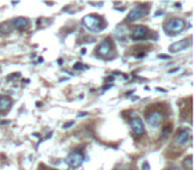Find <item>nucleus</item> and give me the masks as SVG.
Here are the masks:
<instances>
[{
	"mask_svg": "<svg viewBox=\"0 0 194 170\" xmlns=\"http://www.w3.org/2000/svg\"><path fill=\"white\" fill-rule=\"evenodd\" d=\"M84 160H85V157H84V154H82V152L75 150V152H72L67 157L65 162H67V165L71 166V168H80V166L82 165V162H84Z\"/></svg>",
	"mask_w": 194,
	"mask_h": 170,
	"instance_id": "nucleus-5",
	"label": "nucleus"
},
{
	"mask_svg": "<svg viewBox=\"0 0 194 170\" xmlns=\"http://www.w3.org/2000/svg\"><path fill=\"white\" fill-rule=\"evenodd\" d=\"M190 41H192V39L187 37V39H185V40H179V41H177V42H173V44L169 47V52H170V53L181 52V51H184L185 48L189 47V45H190Z\"/></svg>",
	"mask_w": 194,
	"mask_h": 170,
	"instance_id": "nucleus-9",
	"label": "nucleus"
},
{
	"mask_svg": "<svg viewBox=\"0 0 194 170\" xmlns=\"http://www.w3.org/2000/svg\"><path fill=\"white\" fill-rule=\"evenodd\" d=\"M186 28V21L181 18H173L169 19L166 23L164 24V29L168 35H177L181 31H184Z\"/></svg>",
	"mask_w": 194,
	"mask_h": 170,
	"instance_id": "nucleus-2",
	"label": "nucleus"
},
{
	"mask_svg": "<svg viewBox=\"0 0 194 170\" xmlns=\"http://www.w3.org/2000/svg\"><path fill=\"white\" fill-rule=\"evenodd\" d=\"M7 124H10V121H0V125H7Z\"/></svg>",
	"mask_w": 194,
	"mask_h": 170,
	"instance_id": "nucleus-18",
	"label": "nucleus"
},
{
	"mask_svg": "<svg viewBox=\"0 0 194 170\" xmlns=\"http://www.w3.org/2000/svg\"><path fill=\"white\" fill-rule=\"evenodd\" d=\"M12 105V100L7 96H0V112H7Z\"/></svg>",
	"mask_w": 194,
	"mask_h": 170,
	"instance_id": "nucleus-12",
	"label": "nucleus"
},
{
	"mask_svg": "<svg viewBox=\"0 0 194 170\" xmlns=\"http://www.w3.org/2000/svg\"><path fill=\"white\" fill-rule=\"evenodd\" d=\"M18 77H20V73H12V76H10V77H8V80H12V78H18Z\"/></svg>",
	"mask_w": 194,
	"mask_h": 170,
	"instance_id": "nucleus-17",
	"label": "nucleus"
},
{
	"mask_svg": "<svg viewBox=\"0 0 194 170\" xmlns=\"http://www.w3.org/2000/svg\"><path fill=\"white\" fill-rule=\"evenodd\" d=\"M75 125V122H73V121H69V122H65L64 124V129H69L71 126H73Z\"/></svg>",
	"mask_w": 194,
	"mask_h": 170,
	"instance_id": "nucleus-16",
	"label": "nucleus"
},
{
	"mask_svg": "<svg viewBox=\"0 0 194 170\" xmlns=\"http://www.w3.org/2000/svg\"><path fill=\"white\" fill-rule=\"evenodd\" d=\"M130 129L134 133L136 136H142L145 133V128H144V122H142L141 118L138 117H133L130 120Z\"/></svg>",
	"mask_w": 194,
	"mask_h": 170,
	"instance_id": "nucleus-8",
	"label": "nucleus"
},
{
	"mask_svg": "<svg viewBox=\"0 0 194 170\" xmlns=\"http://www.w3.org/2000/svg\"><path fill=\"white\" fill-rule=\"evenodd\" d=\"M118 170H134V169H132V168H121V169H118Z\"/></svg>",
	"mask_w": 194,
	"mask_h": 170,
	"instance_id": "nucleus-21",
	"label": "nucleus"
},
{
	"mask_svg": "<svg viewBox=\"0 0 194 170\" xmlns=\"http://www.w3.org/2000/svg\"><path fill=\"white\" fill-rule=\"evenodd\" d=\"M158 59H168V56H162V55H159V56H158Z\"/></svg>",
	"mask_w": 194,
	"mask_h": 170,
	"instance_id": "nucleus-22",
	"label": "nucleus"
},
{
	"mask_svg": "<svg viewBox=\"0 0 194 170\" xmlns=\"http://www.w3.org/2000/svg\"><path fill=\"white\" fill-rule=\"evenodd\" d=\"M150 31L145 25H137L134 29L130 32V39L132 40H145L149 36Z\"/></svg>",
	"mask_w": 194,
	"mask_h": 170,
	"instance_id": "nucleus-6",
	"label": "nucleus"
},
{
	"mask_svg": "<svg viewBox=\"0 0 194 170\" xmlns=\"http://www.w3.org/2000/svg\"><path fill=\"white\" fill-rule=\"evenodd\" d=\"M73 69H76V70H82V69H87V67H85V65H82L81 63H76L75 65H73Z\"/></svg>",
	"mask_w": 194,
	"mask_h": 170,
	"instance_id": "nucleus-14",
	"label": "nucleus"
},
{
	"mask_svg": "<svg viewBox=\"0 0 194 170\" xmlns=\"http://www.w3.org/2000/svg\"><path fill=\"white\" fill-rule=\"evenodd\" d=\"M113 52H115V45H113L112 39H109V37L102 40L96 49L97 56H100V57H102V59H109L110 56L113 55Z\"/></svg>",
	"mask_w": 194,
	"mask_h": 170,
	"instance_id": "nucleus-3",
	"label": "nucleus"
},
{
	"mask_svg": "<svg viewBox=\"0 0 194 170\" xmlns=\"http://www.w3.org/2000/svg\"><path fill=\"white\" fill-rule=\"evenodd\" d=\"M12 25H13V28H16V29L24 31L29 27V20H28L27 18H16L12 20Z\"/></svg>",
	"mask_w": 194,
	"mask_h": 170,
	"instance_id": "nucleus-11",
	"label": "nucleus"
},
{
	"mask_svg": "<svg viewBox=\"0 0 194 170\" xmlns=\"http://www.w3.org/2000/svg\"><path fill=\"white\" fill-rule=\"evenodd\" d=\"M82 24L84 27L87 28L88 31H92V32H101L102 29H105L107 24H105L104 19L101 16H97V15H87L84 19H82Z\"/></svg>",
	"mask_w": 194,
	"mask_h": 170,
	"instance_id": "nucleus-1",
	"label": "nucleus"
},
{
	"mask_svg": "<svg viewBox=\"0 0 194 170\" xmlns=\"http://www.w3.org/2000/svg\"><path fill=\"white\" fill-rule=\"evenodd\" d=\"M190 140H192V133L187 129L181 130V132H178V134L176 136V142L181 146H185Z\"/></svg>",
	"mask_w": 194,
	"mask_h": 170,
	"instance_id": "nucleus-10",
	"label": "nucleus"
},
{
	"mask_svg": "<svg viewBox=\"0 0 194 170\" xmlns=\"http://www.w3.org/2000/svg\"><path fill=\"white\" fill-rule=\"evenodd\" d=\"M162 120H164V114L161 112H158V110H153L152 113H149L146 116L148 124L153 128H158L162 124Z\"/></svg>",
	"mask_w": 194,
	"mask_h": 170,
	"instance_id": "nucleus-7",
	"label": "nucleus"
},
{
	"mask_svg": "<svg viewBox=\"0 0 194 170\" xmlns=\"http://www.w3.org/2000/svg\"><path fill=\"white\" fill-rule=\"evenodd\" d=\"M149 13V8L148 5L142 4V5H137L133 10L129 11V15H128V21L129 23H134V21H138L141 19H144L145 16Z\"/></svg>",
	"mask_w": 194,
	"mask_h": 170,
	"instance_id": "nucleus-4",
	"label": "nucleus"
},
{
	"mask_svg": "<svg viewBox=\"0 0 194 170\" xmlns=\"http://www.w3.org/2000/svg\"><path fill=\"white\" fill-rule=\"evenodd\" d=\"M184 166H186V168H192V155H187L186 158H185L184 161Z\"/></svg>",
	"mask_w": 194,
	"mask_h": 170,
	"instance_id": "nucleus-13",
	"label": "nucleus"
},
{
	"mask_svg": "<svg viewBox=\"0 0 194 170\" xmlns=\"http://www.w3.org/2000/svg\"><path fill=\"white\" fill-rule=\"evenodd\" d=\"M141 170H150V166H149V162H142V166H141Z\"/></svg>",
	"mask_w": 194,
	"mask_h": 170,
	"instance_id": "nucleus-15",
	"label": "nucleus"
},
{
	"mask_svg": "<svg viewBox=\"0 0 194 170\" xmlns=\"http://www.w3.org/2000/svg\"><path fill=\"white\" fill-rule=\"evenodd\" d=\"M168 170H179V168H177V166H172V168H169Z\"/></svg>",
	"mask_w": 194,
	"mask_h": 170,
	"instance_id": "nucleus-20",
	"label": "nucleus"
},
{
	"mask_svg": "<svg viewBox=\"0 0 194 170\" xmlns=\"http://www.w3.org/2000/svg\"><path fill=\"white\" fill-rule=\"evenodd\" d=\"M85 116H88V113H79V117H85Z\"/></svg>",
	"mask_w": 194,
	"mask_h": 170,
	"instance_id": "nucleus-19",
	"label": "nucleus"
}]
</instances>
